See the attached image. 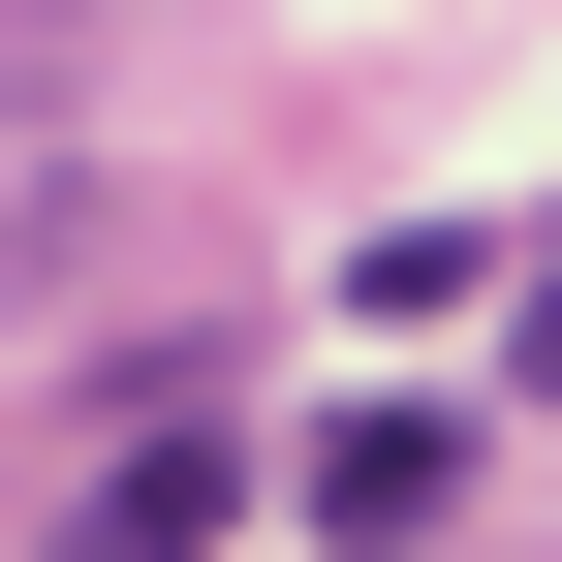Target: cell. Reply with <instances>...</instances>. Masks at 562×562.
I'll list each match as a JSON object with an SVG mask.
<instances>
[{
    "label": "cell",
    "mask_w": 562,
    "mask_h": 562,
    "mask_svg": "<svg viewBox=\"0 0 562 562\" xmlns=\"http://www.w3.org/2000/svg\"><path fill=\"white\" fill-rule=\"evenodd\" d=\"M220 501H250V469H220V406H157V438L94 469V531H63V562H220Z\"/></svg>",
    "instance_id": "cell-2"
},
{
    "label": "cell",
    "mask_w": 562,
    "mask_h": 562,
    "mask_svg": "<svg viewBox=\"0 0 562 562\" xmlns=\"http://www.w3.org/2000/svg\"><path fill=\"white\" fill-rule=\"evenodd\" d=\"M438 501H469L438 406H344V438H313V531H344V562H438Z\"/></svg>",
    "instance_id": "cell-1"
},
{
    "label": "cell",
    "mask_w": 562,
    "mask_h": 562,
    "mask_svg": "<svg viewBox=\"0 0 562 562\" xmlns=\"http://www.w3.org/2000/svg\"><path fill=\"white\" fill-rule=\"evenodd\" d=\"M531 375H562V250H531Z\"/></svg>",
    "instance_id": "cell-3"
}]
</instances>
